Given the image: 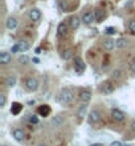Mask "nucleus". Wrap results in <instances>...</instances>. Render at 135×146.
<instances>
[{
  "instance_id": "f257e3e1",
  "label": "nucleus",
  "mask_w": 135,
  "mask_h": 146,
  "mask_svg": "<svg viewBox=\"0 0 135 146\" xmlns=\"http://www.w3.org/2000/svg\"><path fill=\"white\" fill-rule=\"evenodd\" d=\"M73 98H74V93L68 88L62 89L61 92H60V94H58V101L61 104H70L73 101Z\"/></svg>"
},
{
  "instance_id": "f03ea898",
  "label": "nucleus",
  "mask_w": 135,
  "mask_h": 146,
  "mask_svg": "<svg viewBox=\"0 0 135 146\" xmlns=\"http://www.w3.org/2000/svg\"><path fill=\"white\" fill-rule=\"evenodd\" d=\"M86 69V64L81 57H74V70L77 72V74H82Z\"/></svg>"
},
{
  "instance_id": "7ed1b4c3",
  "label": "nucleus",
  "mask_w": 135,
  "mask_h": 146,
  "mask_svg": "<svg viewBox=\"0 0 135 146\" xmlns=\"http://www.w3.org/2000/svg\"><path fill=\"white\" fill-rule=\"evenodd\" d=\"M81 20H82V24H85V25H92V24L95 21L94 12H90V11L84 12L81 16Z\"/></svg>"
},
{
  "instance_id": "20e7f679",
  "label": "nucleus",
  "mask_w": 135,
  "mask_h": 146,
  "mask_svg": "<svg viewBox=\"0 0 135 146\" xmlns=\"http://www.w3.org/2000/svg\"><path fill=\"white\" fill-rule=\"evenodd\" d=\"M78 97H80V100L84 102V104H88L92 98V90L89 88H85V89H81L80 93H78Z\"/></svg>"
},
{
  "instance_id": "39448f33",
  "label": "nucleus",
  "mask_w": 135,
  "mask_h": 146,
  "mask_svg": "<svg viewBox=\"0 0 135 146\" xmlns=\"http://www.w3.org/2000/svg\"><path fill=\"white\" fill-rule=\"evenodd\" d=\"M81 23H82V20H81V17H80V16H77V15L70 16V19H69V28H70V29H73V31H76V29H78V28H80Z\"/></svg>"
},
{
  "instance_id": "423d86ee",
  "label": "nucleus",
  "mask_w": 135,
  "mask_h": 146,
  "mask_svg": "<svg viewBox=\"0 0 135 146\" xmlns=\"http://www.w3.org/2000/svg\"><path fill=\"white\" fill-rule=\"evenodd\" d=\"M25 86H27L28 90H31V92H35L39 89V81L36 80L35 77H29L25 80Z\"/></svg>"
},
{
  "instance_id": "0eeeda50",
  "label": "nucleus",
  "mask_w": 135,
  "mask_h": 146,
  "mask_svg": "<svg viewBox=\"0 0 135 146\" xmlns=\"http://www.w3.org/2000/svg\"><path fill=\"white\" fill-rule=\"evenodd\" d=\"M28 17L32 21H39L41 19V11H40L39 8H31L28 11Z\"/></svg>"
},
{
  "instance_id": "6e6552de",
  "label": "nucleus",
  "mask_w": 135,
  "mask_h": 146,
  "mask_svg": "<svg viewBox=\"0 0 135 146\" xmlns=\"http://www.w3.org/2000/svg\"><path fill=\"white\" fill-rule=\"evenodd\" d=\"M102 46H103V49L106 50V52H111L114 48H115V40H113L111 37H106L103 40V42H102Z\"/></svg>"
},
{
  "instance_id": "1a4fd4ad",
  "label": "nucleus",
  "mask_w": 135,
  "mask_h": 146,
  "mask_svg": "<svg viewBox=\"0 0 135 146\" xmlns=\"http://www.w3.org/2000/svg\"><path fill=\"white\" fill-rule=\"evenodd\" d=\"M88 121H89V123H92V125L98 123L101 121V113L98 110H92L89 113V115H88Z\"/></svg>"
},
{
  "instance_id": "9d476101",
  "label": "nucleus",
  "mask_w": 135,
  "mask_h": 146,
  "mask_svg": "<svg viewBox=\"0 0 135 146\" xmlns=\"http://www.w3.org/2000/svg\"><path fill=\"white\" fill-rule=\"evenodd\" d=\"M101 92L103 93V94H111L113 92H114V85L110 82V81H105V82H102V85H101Z\"/></svg>"
},
{
  "instance_id": "9b49d317",
  "label": "nucleus",
  "mask_w": 135,
  "mask_h": 146,
  "mask_svg": "<svg viewBox=\"0 0 135 146\" xmlns=\"http://www.w3.org/2000/svg\"><path fill=\"white\" fill-rule=\"evenodd\" d=\"M17 25H19V21H17V19L13 17V16H9V17L5 20V27H7V29H9V31L16 29Z\"/></svg>"
},
{
  "instance_id": "f8f14e48",
  "label": "nucleus",
  "mask_w": 135,
  "mask_h": 146,
  "mask_svg": "<svg viewBox=\"0 0 135 146\" xmlns=\"http://www.w3.org/2000/svg\"><path fill=\"white\" fill-rule=\"evenodd\" d=\"M93 12H94L95 21H98V23H102V21L106 19V11H105V9H102V8H95Z\"/></svg>"
},
{
  "instance_id": "ddd939ff",
  "label": "nucleus",
  "mask_w": 135,
  "mask_h": 146,
  "mask_svg": "<svg viewBox=\"0 0 135 146\" xmlns=\"http://www.w3.org/2000/svg\"><path fill=\"white\" fill-rule=\"evenodd\" d=\"M11 53H8V52H5V50H1L0 52V64L1 65H7V64H9L11 62Z\"/></svg>"
},
{
  "instance_id": "4468645a",
  "label": "nucleus",
  "mask_w": 135,
  "mask_h": 146,
  "mask_svg": "<svg viewBox=\"0 0 135 146\" xmlns=\"http://www.w3.org/2000/svg\"><path fill=\"white\" fill-rule=\"evenodd\" d=\"M111 117H113L114 121H117V122H121V121H123L124 119L123 111H121L119 109H113L111 110Z\"/></svg>"
},
{
  "instance_id": "2eb2a0df",
  "label": "nucleus",
  "mask_w": 135,
  "mask_h": 146,
  "mask_svg": "<svg viewBox=\"0 0 135 146\" xmlns=\"http://www.w3.org/2000/svg\"><path fill=\"white\" fill-rule=\"evenodd\" d=\"M12 135H13V138H15L17 142H23L24 139H25V133H24V130H21V129H15L13 133H12Z\"/></svg>"
},
{
  "instance_id": "dca6fc26",
  "label": "nucleus",
  "mask_w": 135,
  "mask_h": 146,
  "mask_svg": "<svg viewBox=\"0 0 135 146\" xmlns=\"http://www.w3.org/2000/svg\"><path fill=\"white\" fill-rule=\"evenodd\" d=\"M64 117H62L61 114H57V115H53V118H52V125H53L54 127H60L64 125Z\"/></svg>"
},
{
  "instance_id": "f3484780",
  "label": "nucleus",
  "mask_w": 135,
  "mask_h": 146,
  "mask_svg": "<svg viewBox=\"0 0 135 146\" xmlns=\"http://www.w3.org/2000/svg\"><path fill=\"white\" fill-rule=\"evenodd\" d=\"M37 113L39 115H43V117H48L50 114V106L49 105H41L37 108Z\"/></svg>"
},
{
  "instance_id": "a211bd4d",
  "label": "nucleus",
  "mask_w": 135,
  "mask_h": 146,
  "mask_svg": "<svg viewBox=\"0 0 135 146\" xmlns=\"http://www.w3.org/2000/svg\"><path fill=\"white\" fill-rule=\"evenodd\" d=\"M21 110H23V105L20 104V102H12L11 105V113L13 115H17L19 113H21Z\"/></svg>"
},
{
  "instance_id": "6ab92c4d",
  "label": "nucleus",
  "mask_w": 135,
  "mask_h": 146,
  "mask_svg": "<svg viewBox=\"0 0 135 146\" xmlns=\"http://www.w3.org/2000/svg\"><path fill=\"white\" fill-rule=\"evenodd\" d=\"M66 32H68V25H66L64 21H61L57 27V36L58 37H62V36L66 35Z\"/></svg>"
},
{
  "instance_id": "aec40b11",
  "label": "nucleus",
  "mask_w": 135,
  "mask_h": 146,
  "mask_svg": "<svg viewBox=\"0 0 135 146\" xmlns=\"http://www.w3.org/2000/svg\"><path fill=\"white\" fill-rule=\"evenodd\" d=\"M115 45L118 49H124L128 45V40L126 37H119L115 40Z\"/></svg>"
},
{
  "instance_id": "412c9836",
  "label": "nucleus",
  "mask_w": 135,
  "mask_h": 146,
  "mask_svg": "<svg viewBox=\"0 0 135 146\" xmlns=\"http://www.w3.org/2000/svg\"><path fill=\"white\" fill-rule=\"evenodd\" d=\"M19 48H20V52H27L29 48H31V44L27 41V40H20L19 42Z\"/></svg>"
},
{
  "instance_id": "4be33fe9",
  "label": "nucleus",
  "mask_w": 135,
  "mask_h": 146,
  "mask_svg": "<svg viewBox=\"0 0 135 146\" xmlns=\"http://www.w3.org/2000/svg\"><path fill=\"white\" fill-rule=\"evenodd\" d=\"M16 82H17V78H16L15 76H9V77H7V80H5V85H7L8 88H13L16 85Z\"/></svg>"
},
{
  "instance_id": "5701e85b",
  "label": "nucleus",
  "mask_w": 135,
  "mask_h": 146,
  "mask_svg": "<svg viewBox=\"0 0 135 146\" xmlns=\"http://www.w3.org/2000/svg\"><path fill=\"white\" fill-rule=\"evenodd\" d=\"M86 113H88V104H84L81 108H80V110H78V114H77L78 118L82 119L86 115Z\"/></svg>"
},
{
  "instance_id": "b1692460",
  "label": "nucleus",
  "mask_w": 135,
  "mask_h": 146,
  "mask_svg": "<svg viewBox=\"0 0 135 146\" xmlns=\"http://www.w3.org/2000/svg\"><path fill=\"white\" fill-rule=\"evenodd\" d=\"M61 57L64 58V60H72L73 58V50L72 49H66V50H64V53L61 54Z\"/></svg>"
},
{
  "instance_id": "393cba45",
  "label": "nucleus",
  "mask_w": 135,
  "mask_h": 146,
  "mask_svg": "<svg viewBox=\"0 0 135 146\" xmlns=\"http://www.w3.org/2000/svg\"><path fill=\"white\" fill-rule=\"evenodd\" d=\"M117 33V29L114 27H107V28H105V35H107V36H113V35H115Z\"/></svg>"
},
{
  "instance_id": "a878e982",
  "label": "nucleus",
  "mask_w": 135,
  "mask_h": 146,
  "mask_svg": "<svg viewBox=\"0 0 135 146\" xmlns=\"http://www.w3.org/2000/svg\"><path fill=\"white\" fill-rule=\"evenodd\" d=\"M19 61H20V64H23V65H27L28 62L31 61V58L28 57V56H25V54H21L19 57Z\"/></svg>"
},
{
  "instance_id": "bb28decb",
  "label": "nucleus",
  "mask_w": 135,
  "mask_h": 146,
  "mask_svg": "<svg viewBox=\"0 0 135 146\" xmlns=\"http://www.w3.org/2000/svg\"><path fill=\"white\" fill-rule=\"evenodd\" d=\"M127 27H128V29L131 31V33H135V19H131L128 21Z\"/></svg>"
},
{
  "instance_id": "cd10ccee",
  "label": "nucleus",
  "mask_w": 135,
  "mask_h": 146,
  "mask_svg": "<svg viewBox=\"0 0 135 146\" xmlns=\"http://www.w3.org/2000/svg\"><path fill=\"white\" fill-rule=\"evenodd\" d=\"M111 77L114 78V80H118V78H121V77H122V72H121L119 69H115L114 72H113Z\"/></svg>"
},
{
  "instance_id": "c85d7f7f",
  "label": "nucleus",
  "mask_w": 135,
  "mask_h": 146,
  "mask_svg": "<svg viewBox=\"0 0 135 146\" xmlns=\"http://www.w3.org/2000/svg\"><path fill=\"white\" fill-rule=\"evenodd\" d=\"M5 102H7L5 94H0V108H4V106H5Z\"/></svg>"
},
{
  "instance_id": "c756f323",
  "label": "nucleus",
  "mask_w": 135,
  "mask_h": 146,
  "mask_svg": "<svg viewBox=\"0 0 135 146\" xmlns=\"http://www.w3.org/2000/svg\"><path fill=\"white\" fill-rule=\"evenodd\" d=\"M19 52H20L19 44H15V45H12V48H11V53H19Z\"/></svg>"
},
{
  "instance_id": "7c9ffc66",
  "label": "nucleus",
  "mask_w": 135,
  "mask_h": 146,
  "mask_svg": "<svg viewBox=\"0 0 135 146\" xmlns=\"http://www.w3.org/2000/svg\"><path fill=\"white\" fill-rule=\"evenodd\" d=\"M29 121H31V123H35V125H36V123L39 122V118H37V115H33V114H32L31 117H29Z\"/></svg>"
},
{
  "instance_id": "2f4dec72",
  "label": "nucleus",
  "mask_w": 135,
  "mask_h": 146,
  "mask_svg": "<svg viewBox=\"0 0 135 146\" xmlns=\"http://www.w3.org/2000/svg\"><path fill=\"white\" fill-rule=\"evenodd\" d=\"M110 146H123V145H122V142H119V141H114V142H111Z\"/></svg>"
},
{
  "instance_id": "473e14b6",
  "label": "nucleus",
  "mask_w": 135,
  "mask_h": 146,
  "mask_svg": "<svg viewBox=\"0 0 135 146\" xmlns=\"http://www.w3.org/2000/svg\"><path fill=\"white\" fill-rule=\"evenodd\" d=\"M61 8H62V11H68V9H66V3H64V1H61Z\"/></svg>"
},
{
  "instance_id": "72a5a7b5",
  "label": "nucleus",
  "mask_w": 135,
  "mask_h": 146,
  "mask_svg": "<svg viewBox=\"0 0 135 146\" xmlns=\"http://www.w3.org/2000/svg\"><path fill=\"white\" fill-rule=\"evenodd\" d=\"M130 68H131V72H132V73H135V61H132V62H131V66H130Z\"/></svg>"
},
{
  "instance_id": "f704fd0d",
  "label": "nucleus",
  "mask_w": 135,
  "mask_h": 146,
  "mask_svg": "<svg viewBox=\"0 0 135 146\" xmlns=\"http://www.w3.org/2000/svg\"><path fill=\"white\" fill-rule=\"evenodd\" d=\"M32 62H33V64H39L40 60H39L37 57H35V58H32Z\"/></svg>"
},
{
  "instance_id": "c9c22d12",
  "label": "nucleus",
  "mask_w": 135,
  "mask_h": 146,
  "mask_svg": "<svg viewBox=\"0 0 135 146\" xmlns=\"http://www.w3.org/2000/svg\"><path fill=\"white\" fill-rule=\"evenodd\" d=\"M41 53V48H36V54H40Z\"/></svg>"
},
{
  "instance_id": "e433bc0d",
  "label": "nucleus",
  "mask_w": 135,
  "mask_h": 146,
  "mask_svg": "<svg viewBox=\"0 0 135 146\" xmlns=\"http://www.w3.org/2000/svg\"><path fill=\"white\" fill-rule=\"evenodd\" d=\"M131 127H132V130H134V131H135V119H134V122H132V123H131Z\"/></svg>"
},
{
  "instance_id": "4c0bfd02",
  "label": "nucleus",
  "mask_w": 135,
  "mask_h": 146,
  "mask_svg": "<svg viewBox=\"0 0 135 146\" xmlns=\"http://www.w3.org/2000/svg\"><path fill=\"white\" fill-rule=\"evenodd\" d=\"M90 146H103L102 143H93V145H90Z\"/></svg>"
},
{
  "instance_id": "58836bf2",
  "label": "nucleus",
  "mask_w": 135,
  "mask_h": 146,
  "mask_svg": "<svg viewBox=\"0 0 135 146\" xmlns=\"http://www.w3.org/2000/svg\"><path fill=\"white\" fill-rule=\"evenodd\" d=\"M36 146H46L45 143H39V145H36Z\"/></svg>"
},
{
  "instance_id": "ea45409f",
  "label": "nucleus",
  "mask_w": 135,
  "mask_h": 146,
  "mask_svg": "<svg viewBox=\"0 0 135 146\" xmlns=\"http://www.w3.org/2000/svg\"><path fill=\"white\" fill-rule=\"evenodd\" d=\"M123 146H127V145H123Z\"/></svg>"
}]
</instances>
